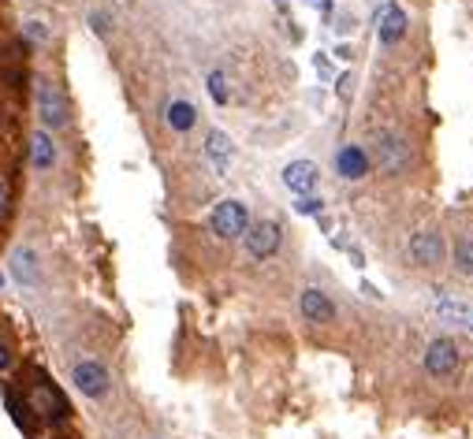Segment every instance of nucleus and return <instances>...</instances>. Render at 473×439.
Masks as SVG:
<instances>
[{
    "label": "nucleus",
    "mask_w": 473,
    "mask_h": 439,
    "mask_svg": "<svg viewBox=\"0 0 473 439\" xmlns=\"http://www.w3.org/2000/svg\"><path fill=\"white\" fill-rule=\"evenodd\" d=\"M71 380H75V387L86 394V399H105L109 394V387H112V380H109V369L101 365V362H78L75 369H71Z\"/></svg>",
    "instance_id": "423d86ee"
},
{
    "label": "nucleus",
    "mask_w": 473,
    "mask_h": 439,
    "mask_svg": "<svg viewBox=\"0 0 473 439\" xmlns=\"http://www.w3.org/2000/svg\"><path fill=\"white\" fill-rule=\"evenodd\" d=\"M27 37L30 41H45L49 34H45V27H41V23H27Z\"/></svg>",
    "instance_id": "5701e85b"
},
{
    "label": "nucleus",
    "mask_w": 473,
    "mask_h": 439,
    "mask_svg": "<svg viewBox=\"0 0 473 439\" xmlns=\"http://www.w3.org/2000/svg\"><path fill=\"white\" fill-rule=\"evenodd\" d=\"M317 179H321V172H317L314 160H291L283 168V186H287V191H295L298 198L302 194H314L317 191Z\"/></svg>",
    "instance_id": "1a4fd4ad"
},
{
    "label": "nucleus",
    "mask_w": 473,
    "mask_h": 439,
    "mask_svg": "<svg viewBox=\"0 0 473 439\" xmlns=\"http://www.w3.org/2000/svg\"><path fill=\"white\" fill-rule=\"evenodd\" d=\"M242 242H246V254H250L254 261L273 257L276 249H280V224L276 220H257V224L246 227Z\"/></svg>",
    "instance_id": "39448f33"
},
{
    "label": "nucleus",
    "mask_w": 473,
    "mask_h": 439,
    "mask_svg": "<svg viewBox=\"0 0 473 439\" xmlns=\"http://www.w3.org/2000/svg\"><path fill=\"white\" fill-rule=\"evenodd\" d=\"M410 257L418 264H440L444 261V239L436 232H418L410 239Z\"/></svg>",
    "instance_id": "9d476101"
},
{
    "label": "nucleus",
    "mask_w": 473,
    "mask_h": 439,
    "mask_svg": "<svg viewBox=\"0 0 473 439\" xmlns=\"http://www.w3.org/2000/svg\"><path fill=\"white\" fill-rule=\"evenodd\" d=\"M8 205H12V194H8V183L0 179V220L8 216Z\"/></svg>",
    "instance_id": "aec40b11"
},
{
    "label": "nucleus",
    "mask_w": 473,
    "mask_h": 439,
    "mask_svg": "<svg viewBox=\"0 0 473 439\" xmlns=\"http://www.w3.org/2000/svg\"><path fill=\"white\" fill-rule=\"evenodd\" d=\"M12 365V354H8V346H0V372H4Z\"/></svg>",
    "instance_id": "b1692460"
},
{
    "label": "nucleus",
    "mask_w": 473,
    "mask_h": 439,
    "mask_svg": "<svg viewBox=\"0 0 473 439\" xmlns=\"http://www.w3.org/2000/svg\"><path fill=\"white\" fill-rule=\"evenodd\" d=\"M373 160L380 164V172H387V175L403 172L406 164H410V150H406L403 134H396V131H377L373 134Z\"/></svg>",
    "instance_id": "20e7f679"
},
{
    "label": "nucleus",
    "mask_w": 473,
    "mask_h": 439,
    "mask_svg": "<svg viewBox=\"0 0 473 439\" xmlns=\"http://www.w3.org/2000/svg\"><path fill=\"white\" fill-rule=\"evenodd\" d=\"M459 369V346L455 339H433L425 350V372L433 376H451Z\"/></svg>",
    "instance_id": "0eeeda50"
},
{
    "label": "nucleus",
    "mask_w": 473,
    "mask_h": 439,
    "mask_svg": "<svg viewBox=\"0 0 473 439\" xmlns=\"http://www.w3.org/2000/svg\"><path fill=\"white\" fill-rule=\"evenodd\" d=\"M194 123H198V109H194L191 101H172V104H168V127H172V131L187 134Z\"/></svg>",
    "instance_id": "2eb2a0df"
},
{
    "label": "nucleus",
    "mask_w": 473,
    "mask_h": 439,
    "mask_svg": "<svg viewBox=\"0 0 473 439\" xmlns=\"http://www.w3.org/2000/svg\"><path fill=\"white\" fill-rule=\"evenodd\" d=\"M209 227H213V235H220V239H242L246 227H250V213H246L242 201L228 198V201H220V205L213 208Z\"/></svg>",
    "instance_id": "7ed1b4c3"
},
{
    "label": "nucleus",
    "mask_w": 473,
    "mask_h": 439,
    "mask_svg": "<svg viewBox=\"0 0 473 439\" xmlns=\"http://www.w3.org/2000/svg\"><path fill=\"white\" fill-rule=\"evenodd\" d=\"M232 138L228 134H224V131H209V134H205V157H209L213 164H216V172L224 175V172H228V164H232Z\"/></svg>",
    "instance_id": "4468645a"
},
{
    "label": "nucleus",
    "mask_w": 473,
    "mask_h": 439,
    "mask_svg": "<svg viewBox=\"0 0 473 439\" xmlns=\"http://www.w3.org/2000/svg\"><path fill=\"white\" fill-rule=\"evenodd\" d=\"M298 309H302V317L310 321V324H332V321H336L332 298H328L324 290H317V287H306V290H302Z\"/></svg>",
    "instance_id": "6e6552de"
},
{
    "label": "nucleus",
    "mask_w": 473,
    "mask_h": 439,
    "mask_svg": "<svg viewBox=\"0 0 473 439\" xmlns=\"http://www.w3.org/2000/svg\"><path fill=\"white\" fill-rule=\"evenodd\" d=\"M440 309H444V313H447V317H466V313H469V309H466V305H462V302H444V305H440Z\"/></svg>",
    "instance_id": "4be33fe9"
},
{
    "label": "nucleus",
    "mask_w": 473,
    "mask_h": 439,
    "mask_svg": "<svg viewBox=\"0 0 473 439\" xmlns=\"http://www.w3.org/2000/svg\"><path fill=\"white\" fill-rule=\"evenodd\" d=\"M403 34H406V12H403L399 4H387V8L380 12V45H384V49L399 45Z\"/></svg>",
    "instance_id": "f8f14e48"
},
{
    "label": "nucleus",
    "mask_w": 473,
    "mask_h": 439,
    "mask_svg": "<svg viewBox=\"0 0 473 439\" xmlns=\"http://www.w3.org/2000/svg\"><path fill=\"white\" fill-rule=\"evenodd\" d=\"M30 168L34 172H53L56 168V142L49 131L30 134Z\"/></svg>",
    "instance_id": "9b49d317"
},
{
    "label": "nucleus",
    "mask_w": 473,
    "mask_h": 439,
    "mask_svg": "<svg viewBox=\"0 0 473 439\" xmlns=\"http://www.w3.org/2000/svg\"><path fill=\"white\" fill-rule=\"evenodd\" d=\"M205 86H209V97H213L216 104H228V101H232V90H228V78H224V71H213Z\"/></svg>",
    "instance_id": "a211bd4d"
},
{
    "label": "nucleus",
    "mask_w": 473,
    "mask_h": 439,
    "mask_svg": "<svg viewBox=\"0 0 473 439\" xmlns=\"http://www.w3.org/2000/svg\"><path fill=\"white\" fill-rule=\"evenodd\" d=\"M455 268L462 272V276H473V239L455 242Z\"/></svg>",
    "instance_id": "f3484780"
},
{
    "label": "nucleus",
    "mask_w": 473,
    "mask_h": 439,
    "mask_svg": "<svg viewBox=\"0 0 473 439\" xmlns=\"http://www.w3.org/2000/svg\"><path fill=\"white\" fill-rule=\"evenodd\" d=\"M12 268H15V276L23 280L27 287L34 283V254H30V249H19L15 261H12Z\"/></svg>",
    "instance_id": "dca6fc26"
},
{
    "label": "nucleus",
    "mask_w": 473,
    "mask_h": 439,
    "mask_svg": "<svg viewBox=\"0 0 473 439\" xmlns=\"http://www.w3.org/2000/svg\"><path fill=\"white\" fill-rule=\"evenodd\" d=\"M23 402H27V410H34V413L41 417V421H64V417H68L64 394H60L49 380L30 384V387L23 391Z\"/></svg>",
    "instance_id": "f257e3e1"
},
{
    "label": "nucleus",
    "mask_w": 473,
    "mask_h": 439,
    "mask_svg": "<svg viewBox=\"0 0 473 439\" xmlns=\"http://www.w3.org/2000/svg\"><path fill=\"white\" fill-rule=\"evenodd\" d=\"M90 23H94V30H97L101 37H105V34H109V15H101V12H94V15H90Z\"/></svg>",
    "instance_id": "412c9836"
},
{
    "label": "nucleus",
    "mask_w": 473,
    "mask_h": 439,
    "mask_svg": "<svg viewBox=\"0 0 473 439\" xmlns=\"http://www.w3.org/2000/svg\"><path fill=\"white\" fill-rule=\"evenodd\" d=\"M37 116H41V123H45V131H64L68 127V97L49 78L37 82Z\"/></svg>",
    "instance_id": "f03ea898"
},
{
    "label": "nucleus",
    "mask_w": 473,
    "mask_h": 439,
    "mask_svg": "<svg viewBox=\"0 0 473 439\" xmlns=\"http://www.w3.org/2000/svg\"><path fill=\"white\" fill-rule=\"evenodd\" d=\"M295 208L302 216H321V208H324V201L317 198V194H302L298 201H295Z\"/></svg>",
    "instance_id": "6ab92c4d"
},
{
    "label": "nucleus",
    "mask_w": 473,
    "mask_h": 439,
    "mask_svg": "<svg viewBox=\"0 0 473 439\" xmlns=\"http://www.w3.org/2000/svg\"><path fill=\"white\" fill-rule=\"evenodd\" d=\"M336 168L343 179H362L369 172V153L362 150V145H343V150L336 153Z\"/></svg>",
    "instance_id": "ddd939ff"
}]
</instances>
